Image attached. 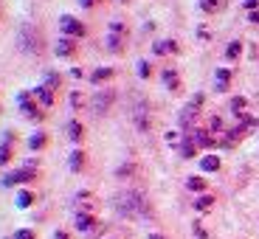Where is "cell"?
Returning <instances> with one entry per match:
<instances>
[{
  "label": "cell",
  "instance_id": "1",
  "mask_svg": "<svg viewBox=\"0 0 259 239\" xmlns=\"http://www.w3.org/2000/svg\"><path fill=\"white\" fill-rule=\"evenodd\" d=\"M116 211L121 214V217H147L149 203L141 192H121L116 197Z\"/></svg>",
  "mask_w": 259,
  "mask_h": 239
},
{
  "label": "cell",
  "instance_id": "2",
  "mask_svg": "<svg viewBox=\"0 0 259 239\" xmlns=\"http://www.w3.org/2000/svg\"><path fill=\"white\" fill-rule=\"evenodd\" d=\"M17 42H20V51H26V54H39L42 51V34H39L31 23H23V26H20Z\"/></svg>",
  "mask_w": 259,
  "mask_h": 239
},
{
  "label": "cell",
  "instance_id": "3",
  "mask_svg": "<svg viewBox=\"0 0 259 239\" xmlns=\"http://www.w3.org/2000/svg\"><path fill=\"white\" fill-rule=\"evenodd\" d=\"M31 96H34V93H20V96H17V104H20V113H23V116H26L28 118V121H46V113H42V110H39V104L37 102H31Z\"/></svg>",
  "mask_w": 259,
  "mask_h": 239
},
{
  "label": "cell",
  "instance_id": "4",
  "mask_svg": "<svg viewBox=\"0 0 259 239\" xmlns=\"http://www.w3.org/2000/svg\"><path fill=\"white\" fill-rule=\"evenodd\" d=\"M113 102H116V90H96V96H93V102H91V110L96 113V116H104V113H110V107H113Z\"/></svg>",
  "mask_w": 259,
  "mask_h": 239
},
{
  "label": "cell",
  "instance_id": "5",
  "mask_svg": "<svg viewBox=\"0 0 259 239\" xmlns=\"http://www.w3.org/2000/svg\"><path fill=\"white\" fill-rule=\"evenodd\" d=\"M31 180H37V169H17V172H9V175H3V186L6 188H12V186H20V183H31Z\"/></svg>",
  "mask_w": 259,
  "mask_h": 239
},
{
  "label": "cell",
  "instance_id": "6",
  "mask_svg": "<svg viewBox=\"0 0 259 239\" xmlns=\"http://www.w3.org/2000/svg\"><path fill=\"white\" fill-rule=\"evenodd\" d=\"M59 28H62L65 37H73V39H82L84 34H88V28H84L76 17H71V14H62V17H59Z\"/></svg>",
  "mask_w": 259,
  "mask_h": 239
},
{
  "label": "cell",
  "instance_id": "7",
  "mask_svg": "<svg viewBox=\"0 0 259 239\" xmlns=\"http://www.w3.org/2000/svg\"><path fill=\"white\" fill-rule=\"evenodd\" d=\"M54 51H57L59 59H71V57H76L79 45H76V39H73V37H59V42H57Z\"/></svg>",
  "mask_w": 259,
  "mask_h": 239
},
{
  "label": "cell",
  "instance_id": "8",
  "mask_svg": "<svg viewBox=\"0 0 259 239\" xmlns=\"http://www.w3.org/2000/svg\"><path fill=\"white\" fill-rule=\"evenodd\" d=\"M133 121H136V127L141 129V132H147L149 129V113H147V104L138 102L136 110H133Z\"/></svg>",
  "mask_w": 259,
  "mask_h": 239
},
{
  "label": "cell",
  "instance_id": "9",
  "mask_svg": "<svg viewBox=\"0 0 259 239\" xmlns=\"http://www.w3.org/2000/svg\"><path fill=\"white\" fill-rule=\"evenodd\" d=\"M34 99H39L42 102V107H54V102H57V96H54V90L48 87V84H39V87H34Z\"/></svg>",
  "mask_w": 259,
  "mask_h": 239
},
{
  "label": "cell",
  "instance_id": "10",
  "mask_svg": "<svg viewBox=\"0 0 259 239\" xmlns=\"http://www.w3.org/2000/svg\"><path fill=\"white\" fill-rule=\"evenodd\" d=\"M93 228H96V217H93V214H88V211H79L76 214V231L79 233H91Z\"/></svg>",
  "mask_w": 259,
  "mask_h": 239
},
{
  "label": "cell",
  "instance_id": "11",
  "mask_svg": "<svg viewBox=\"0 0 259 239\" xmlns=\"http://www.w3.org/2000/svg\"><path fill=\"white\" fill-rule=\"evenodd\" d=\"M68 166H71V172H82L88 166V152L84 149H73L71 158H68Z\"/></svg>",
  "mask_w": 259,
  "mask_h": 239
},
{
  "label": "cell",
  "instance_id": "12",
  "mask_svg": "<svg viewBox=\"0 0 259 239\" xmlns=\"http://www.w3.org/2000/svg\"><path fill=\"white\" fill-rule=\"evenodd\" d=\"M68 138H71L73 144H82V141H84V127H82V121H76V118H71V121H68Z\"/></svg>",
  "mask_w": 259,
  "mask_h": 239
},
{
  "label": "cell",
  "instance_id": "13",
  "mask_svg": "<svg viewBox=\"0 0 259 239\" xmlns=\"http://www.w3.org/2000/svg\"><path fill=\"white\" fill-rule=\"evenodd\" d=\"M152 51H155L158 57H163V54H178V42L175 39H161V42L152 45Z\"/></svg>",
  "mask_w": 259,
  "mask_h": 239
},
{
  "label": "cell",
  "instance_id": "14",
  "mask_svg": "<svg viewBox=\"0 0 259 239\" xmlns=\"http://www.w3.org/2000/svg\"><path fill=\"white\" fill-rule=\"evenodd\" d=\"M48 147V132H34L31 138H28V149H34V152H39V149H46Z\"/></svg>",
  "mask_w": 259,
  "mask_h": 239
},
{
  "label": "cell",
  "instance_id": "15",
  "mask_svg": "<svg viewBox=\"0 0 259 239\" xmlns=\"http://www.w3.org/2000/svg\"><path fill=\"white\" fill-rule=\"evenodd\" d=\"M192 138H194V144H197V147H214V144H217L211 138V132H206V129H194Z\"/></svg>",
  "mask_w": 259,
  "mask_h": 239
},
{
  "label": "cell",
  "instance_id": "16",
  "mask_svg": "<svg viewBox=\"0 0 259 239\" xmlns=\"http://www.w3.org/2000/svg\"><path fill=\"white\" fill-rule=\"evenodd\" d=\"M194 118H197V107H194V104L183 107V110H181V127H192Z\"/></svg>",
  "mask_w": 259,
  "mask_h": 239
},
{
  "label": "cell",
  "instance_id": "17",
  "mask_svg": "<svg viewBox=\"0 0 259 239\" xmlns=\"http://www.w3.org/2000/svg\"><path fill=\"white\" fill-rule=\"evenodd\" d=\"M113 68H96V71L91 73V82L93 84H102V82H107V79H113Z\"/></svg>",
  "mask_w": 259,
  "mask_h": 239
},
{
  "label": "cell",
  "instance_id": "18",
  "mask_svg": "<svg viewBox=\"0 0 259 239\" xmlns=\"http://www.w3.org/2000/svg\"><path fill=\"white\" fill-rule=\"evenodd\" d=\"M124 37H127V34H107V48H110L113 54H118L124 48Z\"/></svg>",
  "mask_w": 259,
  "mask_h": 239
},
{
  "label": "cell",
  "instance_id": "19",
  "mask_svg": "<svg viewBox=\"0 0 259 239\" xmlns=\"http://www.w3.org/2000/svg\"><path fill=\"white\" fill-rule=\"evenodd\" d=\"M228 82H231V71L228 68H217V90H228Z\"/></svg>",
  "mask_w": 259,
  "mask_h": 239
},
{
  "label": "cell",
  "instance_id": "20",
  "mask_svg": "<svg viewBox=\"0 0 259 239\" xmlns=\"http://www.w3.org/2000/svg\"><path fill=\"white\" fill-rule=\"evenodd\" d=\"M194 152H197V144H194L192 135H186V138H183V144H181V155L183 158H194Z\"/></svg>",
  "mask_w": 259,
  "mask_h": 239
},
{
  "label": "cell",
  "instance_id": "21",
  "mask_svg": "<svg viewBox=\"0 0 259 239\" xmlns=\"http://www.w3.org/2000/svg\"><path fill=\"white\" fill-rule=\"evenodd\" d=\"M211 206H214V197H211V194H203V197H197V200H194V208H197L200 214L211 211Z\"/></svg>",
  "mask_w": 259,
  "mask_h": 239
},
{
  "label": "cell",
  "instance_id": "22",
  "mask_svg": "<svg viewBox=\"0 0 259 239\" xmlns=\"http://www.w3.org/2000/svg\"><path fill=\"white\" fill-rule=\"evenodd\" d=\"M200 169L203 172H217V169H220V158H214V155L200 158Z\"/></svg>",
  "mask_w": 259,
  "mask_h": 239
},
{
  "label": "cell",
  "instance_id": "23",
  "mask_svg": "<svg viewBox=\"0 0 259 239\" xmlns=\"http://www.w3.org/2000/svg\"><path fill=\"white\" fill-rule=\"evenodd\" d=\"M34 200H37V197H34V192H20L17 194V208H31Z\"/></svg>",
  "mask_w": 259,
  "mask_h": 239
},
{
  "label": "cell",
  "instance_id": "24",
  "mask_svg": "<svg viewBox=\"0 0 259 239\" xmlns=\"http://www.w3.org/2000/svg\"><path fill=\"white\" fill-rule=\"evenodd\" d=\"M163 82H166L169 90H178V87H181V82H178V73L172 71V68H166V71H163Z\"/></svg>",
  "mask_w": 259,
  "mask_h": 239
},
{
  "label": "cell",
  "instance_id": "25",
  "mask_svg": "<svg viewBox=\"0 0 259 239\" xmlns=\"http://www.w3.org/2000/svg\"><path fill=\"white\" fill-rule=\"evenodd\" d=\"M206 186H208V183L203 180V177H189V180H186L189 192H206Z\"/></svg>",
  "mask_w": 259,
  "mask_h": 239
},
{
  "label": "cell",
  "instance_id": "26",
  "mask_svg": "<svg viewBox=\"0 0 259 239\" xmlns=\"http://www.w3.org/2000/svg\"><path fill=\"white\" fill-rule=\"evenodd\" d=\"M240 54H242V42H240V39L228 42V48H226V57H228V59H237Z\"/></svg>",
  "mask_w": 259,
  "mask_h": 239
},
{
  "label": "cell",
  "instance_id": "27",
  "mask_svg": "<svg viewBox=\"0 0 259 239\" xmlns=\"http://www.w3.org/2000/svg\"><path fill=\"white\" fill-rule=\"evenodd\" d=\"M12 158H14V149L9 147V144H0V166H6Z\"/></svg>",
  "mask_w": 259,
  "mask_h": 239
},
{
  "label": "cell",
  "instance_id": "28",
  "mask_svg": "<svg viewBox=\"0 0 259 239\" xmlns=\"http://www.w3.org/2000/svg\"><path fill=\"white\" fill-rule=\"evenodd\" d=\"M46 84L48 87H51V90H59V84H62V76H59V73H46Z\"/></svg>",
  "mask_w": 259,
  "mask_h": 239
},
{
  "label": "cell",
  "instance_id": "29",
  "mask_svg": "<svg viewBox=\"0 0 259 239\" xmlns=\"http://www.w3.org/2000/svg\"><path fill=\"white\" fill-rule=\"evenodd\" d=\"M138 76H141V79H149V76H152V68H149L147 59H141V62H138Z\"/></svg>",
  "mask_w": 259,
  "mask_h": 239
},
{
  "label": "cell",
  "instance_id": "30",
  "mask_svg": "<svg viewBox=\"0 0 259 239\" xmlns=\"http://www.w3.org/2000/svg\"><path fill=\"white\" fill-rule=\"evenodd\" d=\"M12 239H37V233H34L31 228H20V231H14Z\"/></svg>",
  "mask_w": 259,
  "mask_h": 239
},
{
  "label": "cell",
  "instance_id": "31",
  "mask_svg": "<svg viewBox=\"0 0 259 239\" xmlns=\"http://www.w3.org/2000/svg\"><path fill=\"white\" fill-rule=\"evenodd\" d=\"M245 104H248L245 99H242V96H237V99H231V110L237 113V116H240V113L245 110Z\"/></svg>",
  "mask_w": 259,
  "mask_h": 239
},
{
  "label": "cell",
  "instance_id": "32",
  "mask_svg": "<svg viewBox=\"0 0 259 239\" xmlns=\"http://www.w3.org/2000/svg\"><path fill=\"white\" fill-rule=\"evenodd\" d=\"M200 9L203 12H217L220 9V0H200Z\"/></svg>",
  "mask_w": 259,
  "mask_h": 239
},
{
  "label": "cell",
  "instance_id": "33",
  "mask_svg": "<svg viewBox=\"0 0 259 239\" xmlns=\"http://www.w3.org/2000/svg\"><path fill=\"white\" fill-rule=\"evenodd\" d=\"M133 172H136V166H133V163H124V166H118L116 175H118V177H130Z\"/></svg>",
  "mask_w": 259,
  "mask_h": 239
},
{
  "label": "cell",
  "instance_id": "34",
  "mask_svg": "<svg viewBox=\"0 0 259 239\" xmlns=\"http://www.w3.org/2000/svg\"><path fill=\"white\" fill-rule=\"evenodd\" d=\"M110 34H127V26H124V23H110Z\"/></svg>",
  "mask_w": 259,
  "mask_h": 239
},
{
  "label": "cell",
  "instance_id": "35",
  "mask_svg": "<svg viewBox=\"0 0 259 239\" xmlns=\"http://www.w3.org/2000/svg\"><path fill=\"white\" fill-rule=\"evenodd\" d=\"M3 144H9V147H14V144H17V135H14L12 129H9V132H3Z\"/></svg>",
  "mask_w": 259,
  "mask_h": 239
},
{
  "label": "cell",
  "instance_id": "36",
  "mask_svg": "<svg viewBox=\"0 0 259 239\" xmlns=\"http://www.w3.org/2000/svg\"><path fill=\"white\" fill-rule=\"evenodd\" d=\"M79 104H82V96H79V90H73L71 93V107H73V110H79Z\"/></svg>",
  "mask_w": 259,
  "mask_h": 239
},
{
  "label": "cell",
  "instance_id": "37",
  "mask_svg": "<svg viewBox=\"0 0 259 239\" xmlns=\"http://www.w3.org/2000/svg\"><path fill=\"white\" fill-rule=\"evenodd\" d=\"M194 233H197L200 239H206V236H208V233H206V228H203L200 222H194Z\"/></svg>",
  "mask_w": 259,
  "mask_h": 239
},
{
  "label": "cell",
  "instance_id": "38",
  "mask_svg": "<svg viewBox=\"0 0 259 239\" xmlns=\"http://www.w3.org/2000/svg\"><path fill=\"white\" fill-rule=\"evenodd\" d=\"M256 6H259V0H245V9H248V12H256Z\"/></svg>",
  "mask_w": 259,
  "mask_h": 239
},
{
  "label": "cell",
  "instance_id": "39",
  "mask_svg": "<svg viewBox=\"0 0 259 239\" xmlns=\"http://www.w3.org/2000/svg\"><path fill=\"white\" fill-rule=\"evenodd\" d=\"M79 3H82V9H93L99 3V0H79Z\"/></svg>",
  "mask_w": 259,
  "mask_h": 239
},
{
  "label": "cell",
  "instance_id": "40",
  "mask_svg": "<svg viewBox=\"0 0 259 239\" xmlns=\"http://www.w3.org/2000/svg\"><path fill=\"white\" fill-rule=\"evenodd\" d=\"M166 141L172 144V147H175V144H178V132H166Z\"/></svg>",
  "mask_w": 259,
  "mask_h": 239
},
{
  "label": "cell",
  "instance_id": "41",
  "mask_svg": "<svg viewBox=\"0 0 259 239\" xmlns=\"http://www.w3.org/2000/svg\"><path fill=\"white\" fill-rule=\"evenodd\" d=\"M211 129H214V132H217V129H223V121H220V118H211Z\"/></svg>",
  "mask_w": 259,
  "mask_h": 239
},
{
  "label": "cell",
  "instance_id": "42",
  "mask_svg": "<svg viewBox=\"0 0 259 239\" xmlns=\"http://www.w3.org/2000/svg\"><path fill=\"white\" fill-rule=\"evenodd\" d=\"M54 239H71V236H68L65 231H57V233H54Z\"/></svg>",
  "mask_w": 259,
  "mask_h": 239
},
{
  "label": "cell",
  "instance_id": "43",
  "mask_svg": "<svg viewBox=\"0 0 259 239\" xmlns=\"http://www.w3.org/2000/svg\"><path fill=\"white\" fill-rule=\"evenodd\" d=\"M248 20H251V23H259V9H256V12H251V17H248Z\"/></svg>",
  "mask_w": 259,
  "mask_h": 239
},
{
  "label": "cell",
  "instance_id": "44",
  "mask_svg": "<svg viewBox=\"0 0 259 239\" xmlns=\"http://www.w3.org/2000/svg\"><path fill=\"white\" fill-rule=\"evenodd\" d=\"M149 239H163L161 233H149Z\"/></svg>",
  "mask_w": 259,
  "mask_h": 239
},
{
  "label": "cell",
  "instance_id": "45",
  "mask_svg": "<svg viewBox=\"0 0 259 239\" xmlns=\"http://www.w3.org/2000/svg\"><path fill=\"white\" fill-rule=\"evenodd\" d=\"M118 3H127V0H118Z\"/></svg>",
  "mask_w": 259,
  "mask_h": 239
}]
</instances>
